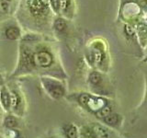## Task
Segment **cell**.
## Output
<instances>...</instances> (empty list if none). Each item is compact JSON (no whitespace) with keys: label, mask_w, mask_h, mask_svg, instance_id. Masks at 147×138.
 Segmentation results:
<instances>
[{"label":"cell","mask_w":147,"mask_h":138,"mask_svg":"<svg viewBox=\"0 0 147 138\" xmlns=\"http://www.w3.org/2000/svg\"><path fill=\"white\" fill-rule=\"evenodd\" d=\"M27 10L29 15L36 20H44L49 18V0H26Z\"/></svg>","instance_id":"6da1fadb"},{"label":"cell","mask_w":147,"mask_h":138,"mask_svg":"<svg viewBox=\"0 0 147 138\" xmlns=\"http://www.w3.org/2000/svg\"><path fill=\"white\" fill-rule=\"evenodd\" d=\"M80 102L86 106L90 110L94 112L95 113L98 112L99 110H101L103 107L108 105L107 100L102 99V98H96V97H93L87 93L82 94L79 97Z\"/></svg>","instance_id":"7a4b0ae2"},{"label":"cell","mask_w":147,"mask_h":138,"mask_svg":"<svg viewBox=\"0 0 147 138\" xmlns=\"http://www.w3.org/2000/svg\"><path fill=\"white\" fill-rule=\"evenodd\" d=\"M53 55L48 51L40 50L32 53V64L40 67H48L53 63Z\"/></svg>","instance_id":"3957f363"},{"label":"cell","mask_w":147,"mask_h":138,"mask_svg":"<svg viewBox=\"0 0 147 138\" xmlns=\"http://www.w3.org/2000/svg\"><path fill=\"white\" fill-rule=\"evenodd\" d=\"M43 83L46 87V89H48V91L50 92L51 95H52L53 98L58 99V98H61V97L63 95L64 90L63 89V87H62V85L58 84L57 82L47 79V78H44Z\"/></svg>","instance_id":"277c9868"},{"label":"cell","mask_w":147,"mask_h":138,"mask_svg":"<svg viewBox=\"0 0 147 138\" xmlns=\"http://www.w3.org/2000/svg\"><path fill=\"white\" fill-rule=\"evenodd\" d=\"M92 137L94 138H111V133L108 128L100 124H94L90 128Z\"/></svg>","instance_id":"5b68a950"},{"label":"cell","mask_w":147,"mask_h":138,"mask_svg":"<svg viewBox=\"0 0 147 138\" xmlns=\"http://www.w3.org/2000/svg\"><path fill=\"white\" fill-rule=\"evenodd\" d=\"M103 121L105 122V123H107L108 125L115 127V126H118L119 124L121 123V118L119 114L111 112V113H109L108 116H106L103 119Z\"/></svg>","instance_id":"8992f818"},{"label":"cell","mask_w":147,"mask_h":138,"mask_svg":"<svg viewBox=\"0 0 147 138\" xmlns=\"http://www.w3.org/2000/svg\"><path fill=\"white\" fill-rule=\"evenodd\" d=\"M6 37L9 40H18L20 37V30L18 29V27L17 26H10L7 28L6 31H5Z\"/></svg>","instance_id":"52a82bcc"},{"label":"cell","mask_w":147,"mask_h":138,"mask_svg":"<svg viewBox=\"0 0 147 138\" xmlns=\"http://www.w3.org/2000/svg\"><path fill=\"white\" fill-rule=\"evenodd\" d=\"M0 99H1V102H2V105L3 107L6 109V110H9L11 106V99H10V94L8 93L7 89L6 87H4V89L1 90V93H0Z\"/></svg>","instance_id":"ba28073f"},{"label":"cell","mask_w":147,"mask_h":138,"mask_svg":"<svg viewBox=\"0 0 147 138\" xmlns=\"http://www.w3.org/2000/svg\"><path fill=\"white\" fill-rule=\"evenodd\" d=\"M63 129L67 138H77V130L76 126H74L73 124H67Z\"/></svg>","instance_id":"9c48e42d"},{"label":"cell","mask_w":147,"mask_h":138,"mask_svg":"<svg viewBox=\"0 0 147 138\" xmlns=\"http://www.w3.org/2000/svg\"><path fill=\"white\" fill-rule=\"evenodd\" d=\"M54 28L55 30L59 32H63L64 30L66 29V21L64 18H56L54 21Z\"/></svg>","instance_id":"30bf717a"},{"label":"cell","mask_w":147,"mask_h":138,"mask_svg":"<svg viewBox=\"0 0 147 138\" xmlns=\"http://www.w3.org/2000/svg\"><path fill=\"white\" fill-rule=\"evenodd\" d=\"M109 113H111V107L107 105V106H105V107H103L101 110H99L98 112H96V115L98 118L104 119L106 116H108Z\"/></svg>","instance_id":"8fae6325"},{"label":"cell","mask_w":147,"mask_h":138,"mask_svg":"<svg viewBox=\"0 0 147 138\" xmlns=\"http://www.w3.org/2000/svg\"><path fill=\"white\" fill-rule=\"evenodd\" d=\"M50 7L55 14H60L61 8V0H49Z\"/></svg>","instance_id":"7c38bea8"},{"label":"cell","mask_w":147,"mask_h":138,"mask_svg":"<svg viewBox=\"0 0 147 138\" xmlns=\"http://www.w3.org/2000/svg\"><path fill=\"white\" fill-rule=\"evenodd\" d=\"M89 81L92 85H98L101 82V76L98 72H92L89 75Z\"/></svg>","instance_id":"4fadbf2b"},{"label":"cell","mask_w":147,"mask_h":138,"mask_svg":"<svg viewBox=\"0 0 147 138\" xmlns=\"http://www.w3.org/2000/svg\"><path fill=\"white\" fill-rule=\"evenodd\" d=\"M71 7V0H61V8H60V13L66 14L68 9Z\"/></svg>","instance_id":"5bb4252c"},{"label":"cell","mask_w":147,"mask_h":138,"mask_svg":"<svg viewBox=\"0 0 147 138\" xmlns=\"http://www.w3.org/2000/svg\"><path fill=\"white\" fill-rule=\"evenodd\" d=\"M5 124H6L7 127H9V128H13L18 125V122L17 120L12 117V116H8L6 118V120H5Z\"/></svg>","instance_id":"9a60e30c"},{"label":"cell","mask_w":147,"mask_h":138,"mask_svg":"<svg viewBox=\"0 0 147 138\" xmlns=\"http://www.w3.org/2000/svg\"><path fill=\"white\" fill-rule=\"evenodd\" d=\"M10 99H11V105L14 108H16L17 106L20 103V99H18V96L15 93V92H12L10 94Z\"/></svg>","instance_id":"2e32d148"},{"label":"cell","mask_w":147,"mask_h":138,"mask_svg":"<svg viewBox=\"0 0 147 138\" xmlns=\"http://www.w3.org/2000/svg\"><path fill=\"white\" fill-rule=\"evenodd\" d=\"M137 1L140 5H142V6H144L145 3H146V0H137Z\"/></svg>","instance_id":"e0dca14e"},{"label":"cell","mask_w":147,"mask_h":138,"mask_svg":"<svg viewBox=\"0 0 147 138\" xmlns=\"http://www.w3.org/2000/svg\"><path fill=\"white\" fill-rule=\"evenodd\" d=\"M0 82H2V77H1V76H0Z\"/></svg>","instance_id":"ac0fdd59"},{"label":"cell","mask_w":147,"mask_h":138,"mask_svg":"<svg viewBox=\"0 0 147 138\" xmlns=\"http://www.w3.org/2000/svg\"><path fill=\"white\" fill-rule=\"evenodd\" d=\"M6 1H7V2H11L12 0H6Z\"/></svg>","instance_id":"d6986e66"},{"label":"cell","mask_w":147,"mask_h":138,"mask_svg":"<svg viewBox=\"0 0 147 138\" xmlns=\"http://www.w3.org/2000/svg\"><path fill=\"white\" fill-rule=\"evenodd\" d=\"M146 3H147V0H146Z\"/></svg>","instance_id":"ffe728a7"}]
</instances>
